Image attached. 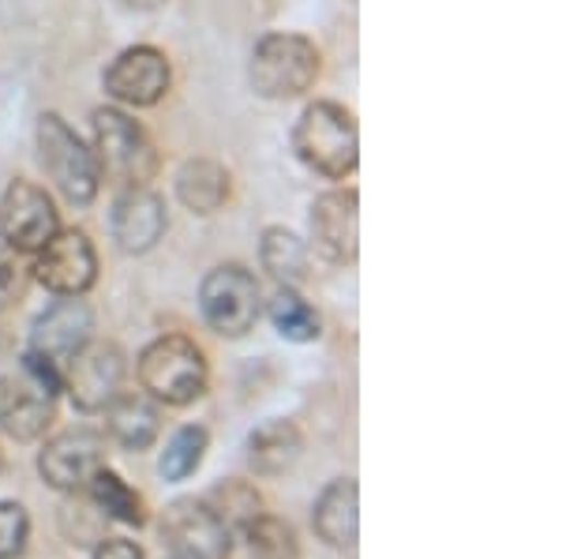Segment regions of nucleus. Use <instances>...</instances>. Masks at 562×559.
<instances>
[{
    "label": "nucleus",
    "mask_w": 562,
    "mask_h": 559,
    "mask_svg": "<svg viewBox=\"0 0 562 559\" xmlns=\"http://www.w3.org/2000/svg\"><path fill=\"white\" fill-rule=\"evenodd\" d=\"M293 150L312 174L341 180L360 161V132L346 105L338 102H312L296 116Z\"/></svg>",
    "instance_id": "nucleus-1"
},
{
    "label": "nucleus",
    "mask_w": 562,
    "mask_h": 559,
    "mask_svg": "<svg viewBox=\"0 0 562 559\" xmlns=\"http://www.w3.org/2000/svg\"><path fill=\"white\" fill-rule=\"evenodd\" d=\"M34 143H38V161L49 174V180L57 185V192L65 195L68 203L87 206L98 200V188H102V169H98L94 150L79 139V132L71 128L65 116L57 113H42L38 116V132H34Z\"/></svg>",
    "instance_id": "nucleus-2"
},
{
    "label": "nucleus",
    "mask_w": 562,
    "mask_h": 559,
    "mask_svg": "<svg viewBox=\"0 0 562 559\" xmlns=\"http://www.w3.org/2000/svg\"><path fill=\"white\" fill-rule=\"evenodd\" d=\"M251 87L267 102H289L301 98L319 79V49L304 34L274 31L256 42L251 49Z\"/></svg>",
    "instance_id": "nucleus-3"
},
{
    "label": "nucleus",
    "mask_w": 562,
    "mask_h": 559,
    "mask_svg": "<svg viewBox=\"0 0 562 559\" xmlns=\"http://www.w3.org/2000/svg\"><path fill=\"white\" fill-rule=\"evenodd\" d=\"M94 158L102 177H113L121 188H147L158 174V147L147 128L113 105L94 113Z\"/></svg>",
    "instance_id": "nucleus-4"
},
{
    "label": "nucleus",
    "mask_w": 562,
    "mask_h": 559,
    "mask_svg": "<svg viewBox=\"0 0 562 559\" xmlns=\"http://www.w3.org/2000/svg\"><path fill=\"white\" fill-rule=\"evenodd\" d=\"M206 380H211V372H206L203 349L184 335L154 338L139 354V383L154 402L188 405L203 399Z\"/></svg>",
    "instance_id": "nucleus-5"
},
{
    "label": "nucleus",
    "mask_w": 562,
    "mask_h": 559,
    "mask_svg": "<svg viewBox=\"0 0 562 559\" xmlns=\"http://www.w3.org/2000/svg\"><path fill=\"white\" fill-rule=\"evenodd\" d=\"M199 309L214 335L222 338H244L256 327L262 312V293L259 282L248 267L240 264H222L199 286Z\"/></svg>",
    "instance_id": "nucleus-6"
},
{
    "label": "nucleus",
    "mask_w": 562,
    "mask_h": 559,
    "mask_svg": "<svg viewBox=\"0 0 562 559\" xmlns=\"http://www.w3.org/2000/svg\"><path fill=\"white\" fill-rule=\"evenodd\" d=\"M124 372H128L124 349L116 342L90 338L65 368V391L79 413H102L124 391Z\"/></svg>",
    "instance_id": "nucleus-7"
},
{
    "label": "nucleus",
    "mask_w": 562,
    "mask_h": 559,
    "mask_svg": "<svg viewBox=\"0 0 562 559\" xmlns=\"http://www.w3.org/2000/svg\"><path fill=\"white\" fill-rule=\"evenodd\" d=\"M158 534L173 559H229V526L206 500H177L161 511Z\"/></svg>",
    "instance_id": "nucleus-8"
},
{
    "label": "nucleus",
    "mask_w": 562,
    "mask_h": 559,
    "mask_svg": "<svg viewBox=\"0 0 562 559\" xmlns=\"http://www.w3.org/2000/svg\"><path fill=\"white\" fill-rule=\"evenodd\" d=\"M53 417H57V387H49L26 365L12 376H0V432L4 436L31 444L45 436Z\"/></svg>",
    "instance_id": "nucleus-9"
},
{
    "label": "nucleus",
    "mask_w": 562,
    "mask_h": 559,
    "mask_svg": "<svg viewBox=\"0 0 562 559\" xmlns=\"http://www.w3.org/2000/svg\"><path fill=\"white\" fill-rule=\"evenodd\" d=\"M60 230V214L49 192L34 180H12L0 200V237L12 251H38Z\"/></svg>",
    "instance_id": "nucleus-10"
},
{
    "label": "nucleus",
    "mask_w": 562,
    "mask_h": 559,
    "mask_svg": "<svg viewBox=\"0 0 562 559\" xmlns=\"http://www.w3.org/2000/svg\"><path fill=\"white\" fill-rule=\"evenodd\" d=\"M34 256V278L57 297H83L98 282V251L83 230H57Z\"/></svg>",
    "instance_id": "nucleus-11"
},
{
    "label": "nucleus",
    "mask_w": 562,
    "mask_h": 559,
    "mask_svg": "<svg viewBox=\"0 0 562 559\" xmlns=\"http://www.w3.org/2000/svg\"><path fill=\"white\" fill-rule=\"evenodd\" d=\"M105 466V436L94 428L57 432L38 455V473L57 492H83L90 477Z\"/></svg>",
    "instance_id": "nucleus-12"
},
{
    "label": "nucleus",
    "mask_w": 562,
    "mask_h": 559,
    "mask_svg": "<svg viewBox=\"0 0 562 559\" xmlns=\"http://www.w3.org/2000/svg\"><path fill=\"white\" fill-rule=\"evenodd\" d=\"M169 83H173V68H169L166 53L154 45H132V49L116 53V60L105 68L109 98L132 105V110L158 105L169 94Z\"/></svg>",
    "instance_id": "nucleus-13"
},
{
    "label": "nucleus",
    "mask_w": 562,
    "mask_h": 559,
    "mask_svg": "<svg viewBox=\"0 0 562 559\" xmlns=\"http://www.w3.org/2000/svg\"><path fill=\"white\" fill-rule=\"evenodd\" d=\"M90 331H94V312L87 309V301L79 297H60L53 309H45V315H38L31 335V354L49 360L60 376L71 365V357L90 342Z\"/></svg>",
    "instance_id": "nucleus-14"
},
{
    "label": "nucleus",
    "mask_w": 562,
    "mask_h": 559,
    "mask_svg": "<svg viewBox=\"0 0 562 559\" xmlns=\"http://www.w3.org/2000/svg\"><path fill=\"white\" fill-rule=\"evenodd\" d=\"M312 241L330 264H352L360 251V195L334 188L312 203Z\"/></svg>",
    "instance_id": "nucleus-15"
},
{
    "label": "nucleus",
    "mask_w": 562,
    "mask_h": 559,
    "mask_svg": "<svg viewBox=\"0 0 562 559\" xmlns=\"http://www.w3.org/2000/svg\"><path fill=\"white\" fill-rule=\"evenodd\" d=\"M113 241L121 245L124 251L132 256H143L166 237L169 230V214H166V203H161L158 192L150 188H124L113 203Z\"/></svg>",
    "instance_id": "nucleus-16"
},
{
    "label": "nucleus",
    "mask_w": 562,
    "mask_h": 559,
    "mask_svg": "<svg viewBox=\"0 0 562 559\" xmlns=\"http://www.w3.org/2000/svg\"><path fill=\"white\" fill-rule=\"evenodd\" d=\"M315 534L326 540L338 552H349L357 548V534H360V489L352 477H338L319 492L315 500Z\"/></svg>",
    "instance_id": "nucleus-17"
},
{
    "label": "nucleus",
    "mask_w": 562,
    "mask_h": 559,
    "mask_svg": "<svg viewBox=\"0 0 562 559\" xmlns=\"http://www.w3.org/2000/svg\"><path fill=\"white\" fill-rule=\"evenodd\" d=\"M105 410H109V436H113L124 450L154 447V439H158V432H161V413L147 391L143 394L121 391Z\"/></svg>",
    "instance_id": "nucleus-18"
},
{
    "label": "nucleus",
    "mask_w": 562,
    "mask_h": 559,
    "mask_svg": "<svg viewBox=\"0 0 562 559\" xmlns=\"http://www.w3.org/2000/svg\"><path fill=\"white\" fill-rule=\"evenodd\" d=\"M177 195L188 211L195 214H217L233 195V177L225 166L211 158H192L177 174Z\"/></svg>",
    "instance_id": "nucleus-19"
},
{
    "label": "nucleus",
    "mask_w": 562,
    "mask_h": 559,
    "mask_svg": "<svg viewBox=\"0 0 562 559\" xmlns=\"http://www.w3.org/2000/svg\"><path fill=\"white\" fill-rule=\"evenodd\" d=\"M304 450V436L293 421H267L248 436V462L262 477H278L293 470Z\"/></svg>",
    "instance_id": "nucleus-20"
},
{
    "label": "nucleus",
    "mask_w": 562,
    "mask_h": 559,
    "mask_svg": "<svg viewBox=\"0 0 562 559\" xmlns=\"http://www.w3.org/2000/svg\"><path fill=\"white\" fill-rule=\"evenodd\" d=\"M259 259H262V270H267L278 286H289V290H296L307 278V245L296 233H289L285 225H270V230L262 233Z\"/></svg>",
    "instance_id": "nucleus-21"
},
{
    "label": "nucleus",
    "mask_w": 562,
    "mask_h": 559,
    "mask_svg": "<svg viewBox=\"0 0 562 559\" xmlns=\"http://www.w3.org/2000/svg\"><path fill=\"white\" fill-rule=\"evenodd\" d=\"M90 500L102 507V515L124 522V526H143L147 522V507H143V495L132 489L124 477H116L113 470H98L94 477H90Z\"/></svg>",
    "instance_id": "nucleus-22"
},
{
    "label": "nucleus",
    "mask_w": 562,
    "mask_h": 559,
    "mask_svg": "<svg viewBox=\"0 0 562 559\" xmlns=\"http://www.w3.org/2000/svg\"><path fill=\"white\" fill-rule=\"evenodd\" d=\"M267 312H270L274 331L289 342H315L323 335L319 312H315L296 290H289V286H278V293L270 297Z\"/></svg>",
    "instance_id": "nucleus-23"
},
{
    "label": "nucleus",
    "mask_w": 562,
    "mask_h": 559,
    "mask_svg": "<svg viewBox=\"0 0 562 559\" xmlns=\"http://www.w3.org/2000/svg\"><path fill=\"white\" fill-rule=\"evenodd\" d=\"M206 503H211V511L217 518L229 526V534L233 529H248L251 522H256L262 515V500H259V492L251 489L248 481H225V484H217V489L206 495Z\"/></svg>",
    "instance_id": "nucleus-24"
},
{
    "label": "nucleus",
    "mask_w": 562,
    "mask_h": 559,
    "mask_svg": "<svg viewBox=\"0 0 562 559\" xmlns=\"http://www.w3.org/2000/svg\"><path fill=\"white\" fill-rule=\"evenodd\" d=\"M244 540H248L251 559H301V540L285 518L259 515L244 529Z\"/></svg>",
    "instance_id": "nucleus-25"
},
{
    "label": "nucleus",
    "mask_w": 562,
    "mask_h": 559,
    "mask_svg": "<svg viewBox=\"0 0 562 559\" xmlns=\"http://www.w3.org/2000/svg\"><path fill=\"white\" fill-rule=\"evenodd\" d=\"M203 455H206V428L184 425L180 432H173V439L161 450L158 470L166 481H188L203 466Z\"/></svg>",
    "instance_id": "nucleus-26"
},
{
    "label": "nucleus",
    "mask_w": 562,
    "mask_h": 559,
    "mask_svg": "<svg viewBox=\"0 0 562 559\" xmlns=\"http://www.w3.org/2000/svg\"><path fill=\"white\" fill-rule=\"evenodd\" d=\"M26 537H31V518L20 503L4 500L0 503V559H15L23 556Z\"/></svg>",
    "instance_id": "nucleus-27"
},
{
    "label": "nucleus",
    "mask_w": 562,
    "mask_h": 559,
    "mask_svg": "<svg viewBox=\"0 0 562 559\" xmlns=\"http://www.w3.org/2000/svg\"><path fill=\"white\" fill-rule=\"evenodd\" d=\"M94 559H143V552L124 537H105L102 545L94 548Z\"/></svg>",
    "instance_id": "nucleus-28"
},
{
    "label": "nucleus",
    "mask_w": 562,
    "mask_h": 559,
    "mask_svg": "<svg viewBox=\"0 0 562 559\" xmlns=\"http://www.w3.org/2000/svg\"><path fill=\"white\" fill-rule=\"evenodd\" d=\"M15 293H20V275H15V264L8 256H0V312L15 301Z\"/></svg>",
    "instance_id": "nucleus-29"
},
{
    "label": "nucleus",
    "mask_w": 562,
    "mask_h": 559,
    "mask_svg": "<svg viewBox=\"0 0 562 559\" xmlns=\"http://www.w3.org/2000/svg\"><path fill=\"white\" fill-rule=\"evenodd\" d=\"M124 4H128V8H143V12H147V8H158V4H166V0H124Z\"/></svg>",
    "instance_id": "nucleus-30"
},
{
    "label": "nucleus",
    "mask_w": 562,
    "mask_h": 559,
    "mask_svg": "<svg viewBox=\"0 0 562 559\" xmlns=\"http://www.w3.org/2000/svg\"><path fill=\"white\" fill-rule=\"evenodd\" d=\"M0 466H4V455H0Z\"/></svg>",
    "instance_id": "nucleus-31"
},
{
    "label": "nucleus",
    "mask_w": 562,
    "mask_h": 559,
    "mask_svg": "<svg viewBox=\"0 0 562 559\" xmlns=\"http://www.w3.org/2000/svg\"><path fill=\"white\" fill-rule=\"evenodd\" d=\"M169 559H173V556H169Z\"/></svg>",
    "instance_id": "nucleus-32"
}]
</instances>
